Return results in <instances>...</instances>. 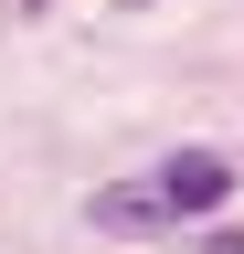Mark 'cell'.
Listing matches in <instances>:
<instances>
[{
    "label": "cell",
    "instance_id": "obj_4",
    "mask_svg": "<svg viewBox=\"0 0 244 254\" xmlns=\"http://www.w3.org/2000/svg\"><path fill=\"white\" fill-rule=\"evenodd\" d=\"M21 11H43V0H21Z\"/></svg>",
    "mask_w": 244,
    "mask_h": 254
},
{
    "label": "cell",
    "instance_id": "obj_1",
    "mask_svg": "<svg viewBox=\"0 0 244 254\" xmlns=\"http://www.w3.org/2000/svg\"><path fill=\"white\" fill-rule=\"evenodd\" d=\"M160 201H170L180 222H202V212H223V201H234V170H223L212 148H180L170 170H160Z\"/></svg>",
    "mask_w": 244,
    "mask_h": 254
},
{
    "label": "cell",
    "instance_id": "obj_3",
    "mask_svg": "<svg viewBox=\"0 0 244 254\" xmlns=\"http://www.w3.org/2000/svg\"><path fill=\"white\" fill-rule=\"evenodd\" d=\"M202 254H244V222H212V233H202Z\"/></svg>",
    "mask_w": 244,
    "mask_h": 254
},
{
    "label": "cell",
    "instance_id": "obj_2",
    "mask_svg": "<svg viewBox=\"0 0 244 254\" xmlns=\"http://www.w3.org/2000/svg\"><path fill=\"white\" fill-rule=\"evenodd\" d=\"M160 212H170L160 190H96V222H106V233H149Z\"/></svg>",
    "mask_w": 244,
    "mask_h": 254
}]
</instances>
